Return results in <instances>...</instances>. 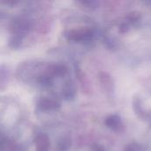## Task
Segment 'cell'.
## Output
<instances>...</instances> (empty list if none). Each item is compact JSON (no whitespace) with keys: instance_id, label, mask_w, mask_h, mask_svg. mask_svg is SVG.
Instances as JSON below:
<instances>
[{"instance_id":"cell-5","label":"cell","mask_w":151,"mask_h":151,"mask_svg":"<svg viewBox=\"0 0 151 151\" xmlns=\"http://www.w3.org/2000/svg\"><path fill=\"white\" fill-rule=\"evenodd\" d=\"M106 123H107L108 126H110L111 127H113V126L116 127L118 125V123H119V119L117 117H111V118H109L107 119Z\"/></svg>"},{"instance_id":"cell-3","label":"cell","mask_w":151,"mask_h":151,"mask_svg":"<svg viewBox=\"0 0 151 151\" xmlns=\"http://www.w3.org/2000/svg\"><path fill=\"white\" fill-rule=\"evenodd\" d=\"M59 107L58 102L50 99V98H42L38 103V108L42 111H50L57 110Z\"/></svg>"},{"instance_id":"cell-2","label":"cell","mask_w":151,"mask_h":151,"mask_svg":"<svg viewBox=\"0 0 151 151\" xmlns=\"http://www.w3.org/2000/svg\"><path fill=\"white\" fill-rule=\"evenodd\" d=\"M141 17L139 13H129L127 16L125 17L124 20L120 24V32L121 33H126L130 29V27L134 25H135L139 20Z\"/></svg>"},{"instance_id":"cell-4","label":"cell","mask_w":151,"mask_h":151,"mask_svg":"<svg viewBox=\"0 0 151 151\" xmlns=\"http://www.w3.org/2000/svg\"><path fill=\"white\" fill-rule=\"evenodd\" d=\"M35 147L36 151H49L50 141L48 136L43 134L37 136L35 140Z\"/></svg>"},{"instance_id":"cell-6","label":"cell","mask_w":151,"mask_h":151,"mask_svg":"<svg viewBox=\"0 0 151 151\" xmlns=\"http://www.w3.org/2000/svg\"><path fill=\"white\" fill-rule=\"evenodd\" d=\"M84 4L88 5V6H94L96 4V0H80Z\"/></svg>"},{"instance_id":"cell-1","label":"cell","mask_w":151,"mask_h":151,"mask_svg":"<svg viewBox=\"0 0 151 151\" xmlns=\"http://www.w3.org/2000/svg\"><path fill=\"white\" fill-rule=\"evenodd\" d=\"M69 40L74 42H88L94 36V32L90 28H79L69 31L65 35Z\"/></svg>"}]
</instances>
